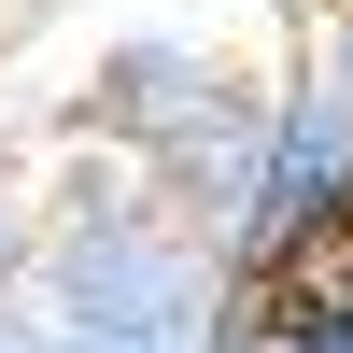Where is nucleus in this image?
Instances as JSON below:
<instances>
[{
	"label": "nucleus",
	"mask_w": 353,
	"mask_h": 353,
	"mask_svg": "<svg viewBox=\"0 0 353 353\" xmlns=\"http://www.w3.org/2000/svg\"><path fill=\"white\" fill-rule=\"evenodd\" d=\"M57 353H241V283L226 254L141 184L128 156H71L43 184V269Z\"/></svg>",
	"instance_id": "f257e3e1"
},
{
	"label": "nucleus",
	"mask_w": 353,
	"mask_h": 353,
	"mask_svg": "<svg viewBox=\"0 0 353 353\" xmlns=\"http://www.w3.org/2000/svg\"><path fill=\"white\" fill-rule=\"evenodd\" d=\"M325 241H353V85L297 43L269 71V113H254V184L226 212V283H269Z\"/></svg>",
	"instance_id": "f03ea898"
},
{
	"label": "nucleus",
	"mask_w": 353,
	"mask_h": 353,
	"mask_svg": "<svg viewBox=\"0 0 353 353\" xmlns=\"http://www.w3.org/2000/svg\"><path fill=\"white\" fill-rule=\"evenodd\" d=\"M269 71H241V57L212 43V28H113V43H85V85H71V156H128L141 184H156L184 141H212L226 113L254 99Z\"/></svg>",
	"instance_id": "7ed1b4c3"
},
{
	"label": "nucleus",
	"mask_w": 353,
	"mask_h": 353,
	"mask_svg": "<svg viewBox=\"0 0 353 353\" xmlns=\"http://www.w3.org/2000/svg\"><path fill=\"white\" fill-rule=\"evenodd\" d=\"M241 353H353V241L241 283Z\"/></svg>",
	"instance_id": "20e7f679"
},
{
	"label": "nucleus",
	"mask_w": 353,
	"mask_h": 353,
	"mask_svg": "<svg viewBox=\"0 0 353 353\" xmlns=\"http://www.w3.org/2000/svg\"><path fill=\"white\" fill-rule=\"evenodd\" d=\"M28 269H43V170L0 156V283H28Z\"/></svg>",
	"instance_id": "39448f33"
},
{
	"label": "nucleus",
	"mask_w": 353,
	"mask_h": 353,
	"mask_svg": "<svg viewBox=\"0 0 353 353\" xmlns=\"http://www.w3.org/2000/svg\"><path fill=\"white\" fill-rule=\"evenodd\" d=\"M0 353H57V311L28 297V283H0Z\"/></svg>",
	"instance_id": "423d86ee"
},
{
	"label": "nucleus",
	"mask_w": 353,
	"mask_h": 353,
	"mask_svg": "<svg viewBox=\"0 0 353 353\" xmlns=\"http://www.w3.org/2000/svg\"><path fill=\"white\" fill-rule=\"evenodd\" d=\"M311 57H325V71L353 85V0H339V14H311Z\"/></svg>",
	"instance_id": "0eeeda50"
},
{
	"label": "nucleus",
	"mask_w": 353,
	"mask_h": 353,
	"mask_svg": "<svg viewBox=\"0 0 353 353\" xmlns=\"http://www.w3.org/2000/svg\"><path fill=\"white\" fill-rule=\"evenodd\" d=\"M283 14H297V28H311V14H339V0H283Z\"/></svg>",
	"instance_id": "6e6552de"
}]
</instances>
